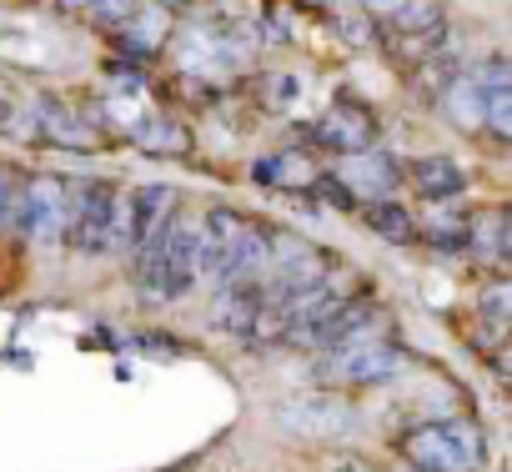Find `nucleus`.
Returning <instances> with one entry per match:
<instances>
[{"mask_svg":"<svg viewBox=\"0 0 512 472\" xmlns=\"http://www.w3.org/2000/svg\"><path fill=\"white\" fill-rule=\"evenodd\" d=\"M262 267H267V226H256L241 211L211 206L201 216V277H211L216 287L262 282Z\"/></svg>","mask_w":512,"mask_h":472,"instance_id":"nucleus-1","label":"nucleus"},{"mask_svg":"<svg viewBox=\"0 0 512 472\" xmlns=\"http://www.w3.org/2000/svg\"><path fill=\"white\" fill-rule=\"evenodd\" d=\"M116 186L101 181V176H86L71 186V201H66V236L81 257H106L111 252V236H116Z\"/></svg>","mask_w":512,"mask_h":472,"instance_id":"nucleus-2","label":"nucleus"},{"mask_svg":"<svg viewBox=\"0 0 512 472\" xmlns=\"http://www.w3.org/2000/svg\"><path fill=\"white\" fill-rule=\"evenodd\" d=\"M402 457L412 467H427V472H477L482 437H477L472 422L447 417V422H427V427L407 432L402 437Z\"/></svg>","mask_w":512,"mask_h":472,"instance_id":"nucleus-3","label":"nucleus"},{"mask_svg":"<svg viewBox=\"0 0 512 472\" xmlns=\"http://www.w3.org/2000/svg\"><path fill=\"white\" fill-rule=\"evenodd\" d=\"M66 201H71V186L61 176H31V181H21L16 211H11L21 242L56 247L61 236H66Z\"/></svg>","mask_w":512,"mask_h":472,"instance_id":"nucleus-4","label":"nucleus"},{"mask_svg":"<svg viewBox=\"0 0 512 472\" xmlns=\"http://www.w3.org/2000/svg\"><path fill=\"white\" fill-rule=\"evenodd\" d=\"M211 327L236 337V342H251V337H282V322L262 292V282H231V287H216V302H211Z\"/></svg>","mask_w":512,"mask_h":472,"instance_id":"nucleus-5","label":"nucleus"},{"mask_svg":"<svg viewBox=\"0 0 512 472\" xmlns=\"http://www.w3.org/2000/svg\"><path fill=\"white\" fill-rule=\"evenodd\" d=\"M156 267H161V302H176V297H186L201 282V221L171 211L161 252H156Z\"/></svg>","mask_w":512,"mask_h":472,"instance_id":"nucleus-6","label":"nucleus"},{"mask_svg":"<svg viewBox=\"0 0 512 472\" xmlns=\"http://www.w3.org/2000/svg\"><path fill=\"white\" fill-rule=\"evenodd\" d=\"M402 367V352L387 342V337H377V342H352V347H332V352H322V377L327 382H342V387H367V382H382V377H392Z\"/></svg>","mask_w":512,"mask_h":472,"instance_id":"nucleus-7","label":"nucleus"},{"mask_svg":"<svg viewBox=\"0 0 512 472\" xmlns=\"http://www.w3.org/2000/svg\"><path fill=\"white\" fill-rule=\"evenodd\" d=\"M176 191L171 186H136L131 196H116V236H111V252H136L146 236L176 211L171 206Z\"/></svg>","mask_w":512,"mask_h":472,"instance_id":"nucleus-8","label":"nucleus"},{"mask_svg":"<svg viewBox=\"0 0 512 472\" xmlns=\"http://www.w3.org/2000/svg\"><path fill=\"white\" fill-rule=\"evenodd\" d=\"M312 141L327 146V151H342V156L367 151V146H377V116H372L362 101H347V96H342L337 106L322 111V121L312 126Z\"/></svg>","mask_w":512,"mask_h":472,"instance_id":"nucleus-9","label":"nucleus"},{"mask_svg":"<svg viewBox=\"0 0 512 472\" xmlns=\"http://www.w3.org/2000/svg\"><path fill=\"white\" fill-rule=\"evenodd\" d=\"M171 31H176V11L171 6H156V0H141V6L111 31V41H116V51L126 61H151L171 41Z\"/></svg>","mask_w":512,"mask_h":472,"instance_id":"nucleus-10","label":"nucleus"},{"mask_svg":"<svg viewBox=\"0 0 512 472\" xmlns=\"http://www.w3.org/2000/svg\"><path fill=\"white\" fill-rule=\"evenodd\" d=\"M337 181H342V186L357 196V206H362V201H377V196H392V191H397L402 161L367 146V151H352V156H347V166L337 171Z\"/></svg>","mask_w":512,"mask_h":472,"instance_id":"nucleus-11","label":"nucleus"},{"mask_svg":"<svg viewBox=\"0 0 512 472\" xmlns=\"http://www.w3.org/2000/svg\"><path fill=\"white\" fill-rule=\"evenodd\" d=\"M472 81H477V96H482V126L507 141L512 136V66H507V56L492 51L472 71Z\"/></svg>","mask_w":512,"mask_h":472,"instance_id":"nucleus-12","label":"nucleus"},{"mask_svg":"<svg viewBox=\"0 0 512 472\" xmlns=\"http://www.w3.org/2000/svg\"><path fill=\"white\" fill-rule=\"evenodd\" d=\"M287 427L307 432V437H342L352 427V412L337 402V397H312V402H287L282 407Z\"/></svg>","mask_w":512,"mask_h":472,"instance_id":"nucleus-13","label":"nucleus"},{"mask_svg":"<svg viewBox=\"0 0 512 472\" xmlns=\"http://www.w3.org/2000/svg\"><path fill=\"white\" fill-rule=\"evenodd\" d=\"M357 211H362L367 231H372V236H382L387 247H412V242H417V221H412V211H407L402 201L377 196V201H362Z\"/></svg>","mask_w":512,"mask_h":472,"instance_id":"nucleus-14","label":"nucleus"},{"mask_svg":"<svg viewBox=\"0 0 512 472\" xmlns=\"http://www.w3.org/2000/svg\"><path fill=\"white\" fill-rule=\"evenodd\" d=\"M322 171L312 166L307 151H277V156H262L251 166V181L256 186H287V191H307Z\"/></svg>","mask_w":512,"mask_h":472,"instance_id":"nucleus-15","label":"nucleus"},{"mask_svg":"<svg viewBox=\"0 0 512 472\" xmlns=\"http://www.w3.org/2000/svg\"><path fill=\"white\" fill-rule=\"evenodd\" d=\"M407 176H412V186H417L427 201H452V196L467 191V171H462L452 156H422V161L407 166Z\"/></svg>","mask_w":512,"mask_h":472,"instance_id":"nucleus-16","label":"nucleus"},{"mask_svg":"<svg viewBox=\"0 0 512 472\" xmlns=\"http://www.w3.org/2000/svg\"><path fill=\"white\" fill-rule=\"evenodd\" d=\"M437 101H442V111L452 116L457 131H482V96H477L472 71H457V76L437 91Z\"/></svg>","mask_w":512,"mask_h":472,"instance_id":"nucleus-17","label":"nucleus"},{"mask_svg":"<svg viewBox=\"0 0 512 472\" xmlns=\"http://www.w3.org/2000/svg\"><path fill=\"white\" fill-rule=\"evenodd\" d=\"M507 231H512V221H507V206H487L482 216H472V257H482V262H492V267H502L507 262Z\"/></svg>","mask_w":512,"mask_h":472,"instance_id":"nucleus-18","label":"nucleus"},{"mask_svg":"<svg viewBox=\"0 0 512 472\" xmlns=\"http://www.w3.org/2000/svg\"><path fill=\"white\" fill-rule=\"evenodd\" d=\"M36 126H41V136L46 141H56V146H76V151H91V136L81 131V121L56 101V96H41L36 101Z\"/></svg>","mask_w":512,"mask_h":472,"instance_id":"nucleus-19","label":"nucleus"},{"mask_svg":"<svg viewBox=\"0 0 512 472\" xmlns=\"http://www.w3.org/2000/svg\"><path fill=\"white\" fill-rule=\"evenodd\" d=\"M507 317H512V287L507 282H492L482 297H477V327H482V342H497L507 332Z\"/></svg>","mask_w":512,"mask_h":472,"instance_id":"nucleus-20","label":"nucleus"},{"mask_svg":"<svg viewBox=\"0 0 512 472\" xmlns=\"http://www.w3.org/2000/svg\"><path fill=\"white\" fill-rule=\"evenodd\" d=\"M427 242H432L437 252H447V257L467 252V247H472V216H462V221H437V226H427Z\"/></svg>","mask_w":512,"mask_h":472,"instance_id":"nucleus-21","label":"nucleus"},{"mask_svg":"<svg viewBox=\"0 0 512 472\" xmlns=\"http://www.w3.org/2000/svg\"><path fill=\"white\" fill-rule=\"evenodd\" d=\"M136 6H141V0H86V16H91V26H96V31H106V36H111V31H116Z\"/></svg>","mask_w":512,"mask_h":472,"instance_id":"nucleus-22","label":"nucleus"},{"mask_svg":"<svg viewBox=\"0 0 512 472\" xmlns=\"http://www.w3.org/2000/svg\"><path fill=\"white\" fill-rule=\"evenodd\" d=\"M16 191H21L16 171L0 166V226H6V221H11V211H16Z\"/></svg>","mask_w":512,"mask_h":472,"instance_id":"nucleus-23","label":"nucleus"},{"mask_svg":"<svg viewBox=\"0 0 512 472\" xmlns=\"http://www.w3.org/2000/svg\"><path fill=\"white\" fill-rule=\"evenodd\" d=\"M267 86H277V91H267V106H277V111H282V106H292V101H297V81H292V76H277V81H267Z\"/></svg>","mask_w":512,"mask_h":472,"instance_id":"nucleus-24","label":"nucleus"},{"mask_svg":"<svg viewBox=\"0 0 512 472\" xmlns=\"http://www.w3.org/2000/svg\"><path fill=\"white\" fill-rule=\"evenodd\" d=\"M357 6H362L367 16H377V21H382V16H392L397 6H407V0H357Z\"/></svg>","mask_w":512,"mask_h":472,"instance_id":"nucleus-25","label":"nucleus"},{"mask_svg":"<svg viewBox=\"0 0 512 472\" xmlns=\"http://www.w3.org/2000/svg\"><path fill=\"white\" fill-rule=\"evenodd\" d=\"M56 11H61V16H71V11H86V0H56Z\"/></svg>","mask_w":512,"mask_h":472,"instance_id":"nucleus-26","label":"nucleus"},{"mask_svg":"<svg viewBox=\"0 0 512 472\" xmlns=\"http://www.w3.org/2000/svg\"><path fill=\"white\" fill-rule=\"evenodd\" d=\"M412 472H427V467H412Z\"/></svg>","mask_w":512,"mask_h":472,"instance_id":"nucleus-27","label":"nucleus"},{"mask_svg":"<svg viewBox=\"0 0 512 472\" xmlns=\"http://www.w3.org/2000/svg\"><path fill=\"white\" fill-rule=\"evenodd\" d=\"M31 6H36V0H31Z\"/></svg>","mask_w":512,"mask_h":472,"instance_id":"nucleus-28","label":"nucleus"}]
</instances>
